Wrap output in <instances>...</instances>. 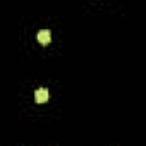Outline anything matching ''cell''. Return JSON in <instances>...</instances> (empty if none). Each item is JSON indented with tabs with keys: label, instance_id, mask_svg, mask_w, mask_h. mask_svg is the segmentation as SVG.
<instances>
[{
	"label": "cell",
	"instance_id": "cell-1",
	"mask_svg": "<svg viewBox=\"0 0 146 146\" xmlns=\"http://www.w3.org/2000/svg\"><path fill=\"white\" fill-rule=\"evenodd\" d=\"M48 98H50V91H48L46 88H40V90L35 91V100H36V103H45V102H48Z\"/></svg>",
	"mask_w": 146,
	"mask_h": 146
},
{
	"label": "cell",
	"instance_id": "cell-2",
	"mask_svg": "<svg viewBox=\"0 0 146 146\" xmlns=\"http://www.w3.org/2000/svg\"><path fill=\"white\" fill-rule=\"evenodd\" d=\"M36 40H38L41 45H48V43L52 41V33H50V29H41V31L36 35Z\"/></svg>",
	"mask_w": 146,
	"mask_h": 146
}]
</instances>
